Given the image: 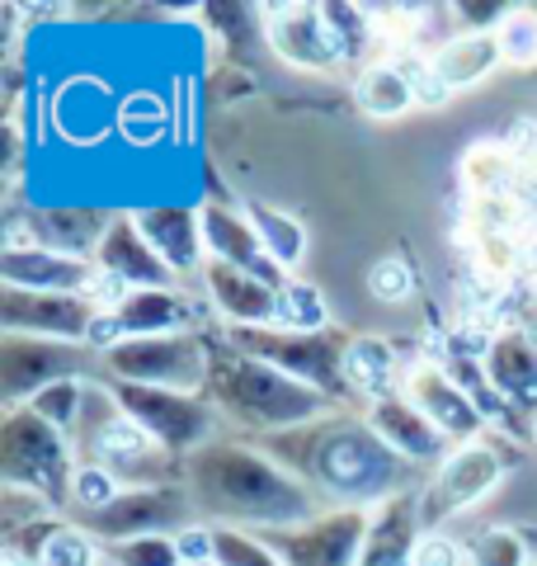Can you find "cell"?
Here are the masks:
<instances>
[{
    "instance_id": "1",
    "label": "cell",
    "mask_w": 537,
    "mask_h": 566,
    "mask_svg": "<svg viewBox=\"0 0 537 566\" xmlns=\"http://www.w3.org/2000/svg\"><path fill=\"white\" fill-rule=\"evenodd\" d=\"M185 486L193 510L212 528H245V534H288L320 520V495L288 472L268 449L212 439L185 463Z\"/></svg>"
},
{
    "instance_id": "2",
    "label": "cell",
    "mask_w": 537,
    "mask_h": 566,
    "mask_svg": "<svg viewBox=\"0 0 537 566\" xmlns=\"http://www.w3.org/2000/svg\"><path fill=\"white\" fill-rule=\"evenodd\" d=\"M268 453L288 472H297L326 501V510H378L406 495V482L415 472L401 453L382 444L368 420L354 416L278 434L268 439Z\"/></svg>"
},
{
    "instance_id": "3",
    "label": "cell",
    "mask_w": 537,
    "mask_h": 566,
    "mask_svg": "<svg viewBox=\"0 0 537 566\" xmlns=\"http://www.w3.org/2000/svg\"><path fill=\"white\" fill-rule=\"evenodd\" d=\"M203 392L227 420H236L264 439L307 430V424H320L330 411V397H320L316 387L288 378L283 368L255 359V354L236 349L227 335H212L208 340V387Z\"/></svg>"
},
{
    "instance_id": "4",
    "label": "cell",
    "mask_w": 537,
    "mask_h": 566,
    "mask_svg": "<svg viewBox=\"0 0 537 566\" xmlns=\"http://www.w3.org/2000/svg\"><path fill=\"white\" fill-rule=\"evenodd\" d=\"M76 472L81 453L57 424H48L33 406H10L0 420V476H6V486L39 495L48 510L62 515L76 495Z\"/></svg>"
},
{
    "instance_id": "5",
    "label": "cell",
    "mask_w": 537,
    "mask_h": 566,
    "mask_svg": "<svg viewBox=\"0 0 537 566\" xmlns=\"http://www.w3.org/2000/svg\"><path fill=\"white\" fill-rule=\"evenodd\" d=\"M222 335L236 349L255 354V359L283 368L288 378L316 387L320 397H345V349H349V331H320V335H302V331H278V326H222Z\"/></svg>"
},
{
    "instance_id": "6",
    "label": "cell",
    "mask_w": 537,
    "mask_h": 566,
    "mask_svg": "<svg viewBox=\"0 0 537 566\" xmlns=\"http://www.w3.org/2000/svg\"><path fill=\"white\" fill-rule=\"evenodd\" d=\"M118 401V411L151 434L156 449H166L179 463H189L203 444H212L222 411L208 401V392H166V387H137V382H104Z\"/></svg>"
},
{
    "instance_id": "7",
    "label": "cell",
    "mask_w": 537,
    "mask_h": 566,
    "mask_svg": "<svg viewBox=\"0 0 537 566\" xmlns=\"http://www.w3.org/2000/svg\"><path fill=\"white\" fill-rule=\"evenodd\" d=\"M99 359L109 382L166 387V392H203L208 387V340L199 331L123 340L109 354H99Z\"/></svg>"
},
{
    "instance_id": "8",
    "label": "cell",
    "mask_w": 537,
    "mask_h": 566,
    "mask_svg": "<svg viewBox=\"0 0 537 566\" xmlns=\"http://www.w3.org/2000/svg\"><path fill=\"white\" fill-rule=\"evenodd\" d=\"M505 482V458L491 439H472V444H457L453 453L434 468V476L424 482L420 501V528L424 534H439L448 520L467 515L472 505H481L486 495Z\"/></svg>"
},
{
    "instance_id": "9",
    "label": "cell",
    "mask_w": 537,
    "mask_h": 566,
    "mask_svg": "<svg viewBox=\"0 0 537 566\" xmlns=\"http://www.w3.org/2000/svg\"><path fill=\"white\" fill-rule=\"evenodd\" d=\"M193 495L185 482L170 486H133L123 491L114 505L95 510V515H71V524L85 534H99L109 543H128V538H147V534H166V528H189L193 520Z\"/></svg>"
},
{
    "instance_id": "10",
    "label": "cell",
    "mask_w": 537,
    "mask_h": 566,
    "mask_svg": "<svg viewBox=\"0 0 537 566\" xmlns=\"http://www.w3.org/2000/svg\"><path fill=\"white\" fill-rule=\"evenodd\" d=\"M104 307L95 297H66V293H20L0 289V326L6 335H39V340L85 345L95 335Z\"/></svg>"
},
{
    "instance_id": "11",
    "label": "cell",
    "mask_w": 537,
    "mask_h": 566,
    "mask_svg": "<svg viewBox=\"0 0 537 566\" xmlns=\"http://www.w3.org/2000/svg\"><path fill=\"white\" fill-rule=\"evenodd\" d=\"M85 345L39 340V335H0V397L10 406H29L52 382L81 378Z\"/></svg>"
},
{
    "instance_id": "12",
    "label": "cell",
    "mask_w": 537,
    "mask_h": 566,
    "mask_svg": "<svg viewBox=\"0 0 537 566\" xmlns=\"http://www.w3.org/2000/svg\"><path fill=\"white\" fill-rule=\"evenodd\" d=\"M368 534H372V510H326L320 520L302 528L268 534V543L288 566H358Z\"/></svg>"
},
{
    "instance_id": "13",
    "label": "cell",
    "mask_w": 537,
    "mask_h": 566,
    "mask_svg": "<svg viewBox=\"0 0 537 566\" xmlns=\"http://www.w3.org/2000/svg\"><path fill=\"white\" fill-rule=\"evenodd\" d=\"M193 331V303L179 289H133L118 307L99 316L90 349L109 354L123 340H147V335H179Z\"/></svg>"
},
{
    "instance_id": "14",
    "label": "cell",
    "mask_w": 537,
    "mask_h": 566,
    "mask_svg": "<svg viewBox=\"0 0 537 566\" xmlns=\"http://www.w3.org/2000/svg\"><path fill=\"white\" fill-rule=\"evenodd\" d=\"M406 397L420 406V411L439 424V434L448 444H472L491 430V420L481 416V406L472 401V392L448 374L443 359H420L406 368Z\"/></svg>"
},
{
    "instance_id": "15",
    "label": "cell",
    "mask_w": 537,
    "mask_h": 566,
    "mask_svg": "<svg viewBox=\"0 0 537 566\" xmlns=\"http://www.w3.org/2000/svg\"><path fill=\"white\" fill-rule=\"evenodd\" d=\"M0 283L20 293H66V297H95L99 264L81 255L48 251L39 241H10L0 251Z\"/></svg>"
},
{
    "instance_id": "16",
    "label": "cell",
    "mask_w": 537,
    "mask_h": 566,
    "mask_svg": "<svg viewBox=\"0 0 537 566\" xmlns=\"http://www.w3.org/2000/svg\"><path fill=\"white\" fill-rule=\"evenodd\" d=\"M118 109L123 95H114L109 81L95 71H76L52 95V133L71 147H99L109 133H118Z\"/></svg>"
},
{
    "instance_id": "17",
    "label": "cell",
    "mask_w": 537,
    "mask_h": 566,
    "mask_svg": "<svg viewBox=\"0 0 537 566\" xmlns=\"http://www.w3.org/2000/svg\"><path fill=\"white\" fill-rule=\"evenodd\" d=\"M364 420L378 430V439H382L391 453L406 458L410 468H439L443 458L457 449V444H448V439L439 434V424L429 420L406 392H391L382 401H368V416Z\"/></svg>"
},
{
    "instance_id": "18",
    "label": "cell",
    "mask_w": 537,
    "mask_h": 566,
    "mask_svg": "<svg viewBox=\"0 0 537 566\" xmlns=\"http://www.w3.org/2000/svg\"><path fill=\"white\" fill-rule=\"evenodd\" d=\"M264 39L278 62L302 71H339V52L320 6H274L264 14Z\"/></svg>"
},
{
    "instance_id": "19",
    "label": "cell",
    "mask_w": 537,
    "mask_h": 566,
    "mask_svg": "<svg viewBox=\"0 0 537 566\" xmlns=\"http://www.w3.org/2000/svg\"><path fill=\"white\" fill-rule=\"evenodd\" d=\"M95 264H99V274L128 283V289H175L170 264L151 251L147 237H141L137 212H114L109 232H104L99 251H95Z\"/></svg>"
},
{
    "instance_id": "20",
    "label": "cell",
    "mask_w": 537,
    "mask_h": 566,
    "mask_svg": "<svg viewBox=\"0 0 537 566\" xmlns=\"http://www.w3.org/2000/svg\"><path fill=\"white\" fill-rule=\"evenodd\" d=\"M141 237L151 241V251L170 264L175 279L203 274L208 245H203V212L199 208H179V203H151L137 212Z\"/></svg>"
},
{
    "instance_id": "21",
    "label": "cell",
    "mask_w": 537,
    "mask_h": 566,
    "mask_svg": "<svg viewBox=\"0 0 537 566\" xmlns=\"http://www.w3.org/2000/svg\"><path fill=\"white\" fill-rule=\"evenodd\" d=\"M208 303L218 307L227 326H278V283L255 279L245 270H231L222 260L203 264Z\"/></svg>"
},
{
    "instance_id": "22",
    "label": "cell",
    "mask_w": 537,
    "mask_h": 566,
    "mask_svg": "<svg viewBox=\"0 0 537 566\" xmlns=\"http://www.w3.org/2000/svg\"><path fill=\"white\" fill-rule=\"evenodd\" d=\"M486 378L514 411L537 416V331L533 326H499L486 349Z\"/></svg>"
},
{
    "instance_id": "23",
    "label": "cell",
    "mask_w": 537,
    "mask_h": 566,
    "mask_svg": "<svg viewBox=\"0 0 537 566\" xmlns=\"http://www.w3.org/2000/svg\"><path fill=\"white\" fill-rule=\"evenodd\" d=\"M203 245H208V260H222L231 264V270H245L255 279H268V283H288L283 279V270L274 260H268V251L260 245L255 227H250L245 208H227V203H203Z\"/></svg>"
},
{
    "instance_id": "24",
    "label": "cell",
    "mask_w": 537,
    "mask_h": 566,
    "mask_svg": "<svg viewBox=\"0 0 537 566\" xmlns=\"http://www.w3.org/2000/svg\"><path fill=\"white\" fill-rule=\"evenodd\" d=\"M420 501L415 495H397V501H387L372 510V534L364 543V557L358 566H406L410 553H415L420 543Z\"/></svg>"
},
{
    "instance_id": "25",
    "label": "cell",
    "mask_w": 537,
    "mask_h": 566,
    "mask_svg": "<svg viewBox=\"0 0 537 566\" xmlns=\"http://www.w3.org/2000/svg\"><path fill=\"white\" fill-rule=\"evenodd\" d=\"M109 222L114 218H104L95 208H43L29 218L33 241L48 245V251H62V255H81V260H95Z\"/></svg>"
},
{
    "instance_id": "26",
    "label": "cell",
    "mask_w": 537,
    "mask_h": 566,
    "mask_svg": "<svg viewBox=\"0 0 537 566\" xmlns=\"http://www.w3.org/2000/svg\"><path fill=\"white\" fill-rule=\"evenodd\" d=\"M354 104L364 109L368 118H401L415 99V76H410V66L397 57V52H387L372 66L358 71L354 81Z\"/></svg>"
},
{
    "instance_id": "27",
    "label": "cell",
    "mask_w": 537,
    "mask_h": 566,
    "mask_svg": "<svg viewBox=\"0 0 537 566\" xmlns=\"http://www.w3.org/2000/svg\"><path fill=\"white\" fill-rule=\"evenodd\" d=\"M345 382L349 392L368 397V401H382L397 392V382H406L401 374V359L382 335H349V349H345Z\"/></svg>"
},
{
    "instance_id": "28",
    "label": "cell",
    "mask_w": 537,
    "mask_h": 566,
    "mask_svg": "<svg viewBox=\"0 0 537 566\" xmlns=\"http://www.w3.org/2000/svg\"><path fill=\"white\" fill-rule=\"evenodd\" d=\"M429 66H434V76L448 85V95H457V91L481 85L495 66H505V57H499L495 33H457L453 43L429 57Z\"/></svg>"
},
{
    "instance_id": "29",
    "label": "cell",
    "mask_w": 537,
    "mask_h": 566,
    "mask_svg": "<svg viewBox=\"0 0 537 566\" xmlns=\"http://www.w3.org/2000/svg\"><path fill=\"white\" fill-rule=\"evenodd\" d=\"M245 218H250V227H255V237H260V245L268 251V260H274L283 274L297 270L302 255H307V227H302L297 218H288L283 208L264 203V199H250L245 203Z\"/></svg>"
},
{
    "instance_id": "30",
    "label": "cell",
    "mask_w": 537,
    "mask_h": 566,
    "mask_svg": "<svg viewBox=\"0 0 537 566\" xmlns=\"http://www.w3.org/2000/svg\"><path fill=\"white\" fill-rule=\"evenodd\" d=\"M326 10V24H330V39L339 52V66H372L378 62V39H382V24H372V10L368 6H320Z\"/></svg>"
},
{
    "instance_id": "31",
    "label": "cell",
    "mask_w": 537,
    "mask_h": 566,
    "mask_svg": "<svg viewBox=\"0 0 537 566\" xmlns=\"http://www.w3.org/2000/svg\"><path fill=\"white\" fill-rule=\"evenodd\" d=\"M170 99L160 91H133L123 95V109H118V137L128 147H156V142L170 137Z\"/></svg>"
},
{
    "instance_id": "32",
    "label": "cell",
    "mask_w": 537,
    "mask_h": 566,
    "mask_svg": "<svg viewBox=\"0 0 537 566\" xmlns=\"http://www.w3.org/2000/svg\"><path fill=\"white\" fill-rule=\"evenodd\" d=\"M278 331H302V335H320L330 331V303L316 283L288 279L278 289Z\"/></svg>"
},
{
    "instance_id": "33",
    "label": "cell",
    "mask_w": 537,
    "mask_h": 566,
    "mask_svg": "<svg viewBox=\"0 0 537 566\" xmlns=\"http://www.w3.org/2000/svg\"><path fill=\"white\" fill-rule=\"evenodd\" d=\"M467 566H533L528 538L518 528H481V534L467 543Z\"/></svg>"
},
{
    "instance_id": "34",
    "label": "cell",
    "mask_w": 537,
    "mask_h": 566,
    "mask_svg": "<svg viewBox=\"0 0 537 566\" xmlns=\"http://www.w3.org/2000/svg\"><path fill=\"white\" fill-rule=\"evenodd\" d=\"M495 43H499V57H505V66H518V71L537 66V10L514 6L505 20H499Z\"/></svg>"
},
{
    "instance_id": "35",
    "label": "cell",
    "mask_w": 537,
    "mask_h": 566,
    "mask_svg": "<svg viewBox=\"0 0 537 566\" xmlns=\"http://www.w3.org/2000/svg\"><path fill=\"white\" fill-rule=\"evenodd\" d=\"M85 392H90V382H85V378H66V382L43 387V392L33 397L29 406H33V411H39L48 424H57V430L71 439V434H76V420H81Z\"/></svg>"
},
{
    "instance_id": "36",
    "label": "cell",
    "mask_w": 537,
    "mask_h": 566,
    "mask_svg": "<svg viewBox=\"0 0 537 566\" xmlns=\"http://www.w3.org/2000/svg\"><path fill=\"white\" fill-rule=\"evenodd\" d=\"M212 543H218V566H288L274 543L245 528H212Z\"/></svg>"
},
{
    "instance_id": "37",
    "label": "cell",
    "mask_w": 537,
    "mask_h": 566,
    "mask_svg": "<svg viewBox=\"0 0 537 566\" xmlns=\"http://www.w3.org/2000/svg\"><path fill=\"white\" fill-rule=\"evenodd\" d=\"M524 260H528V251L514 232H476V264L486 270L491 283L514 279L518 270H524Z\"/></svg>"
},
{
    "instance_id": "38",
    "label": "cell",
    "mask_w": 537,
    "mask_h": 566,
    "mask_svg": "<svg viewBox=\"0 0 537 566\" xmlns=\"http://www.w3.org/2000/svg\"><path fill=\"white\" fill-rule=\"evenodd\" d=\"M39 566H104V557H99V547H95V538H90L85 528L62 520L57 534L48 538Z\"/></svg>"
},
{
    "instance_id": "39",
    "label": "cell",
    "mask_w": 537,
    "mask_h": 566,
    "mask_svg": "<svg viewBox=\"0 0 537 566\" xmlns=\"http://www.w3.org/2000/svg\"><path fill=\"white\" fill-rule=\"evenodd\" d=\"M109 562L114 566H185L175 534H147V538H128V543H109Z\"/></svg>"
},
{
    "instance_id": "40",
    "label": "cell",
    "mask_w": 537,
    "mask_h": 566,
    "mask_svg": "<svg viewBox=\"0 0 537 566\" xmlns=\"http://www.w3.org/2000/svg\"><path fill=\"white\" fill-rule=\"evenodd\" d=\"M123 491H128V486H123L109 468L81 463V472H76V495H71V510H76V515H95V510L114 505Z\"/></svg>"
},
{
    "instance_id": "41",
    "label": "cell",
    "mask_w": 537,
    "mask_h": 566,
    "mask_svg": "<svg viewBox=\"0 0 537 566\" xmlns=\"http://www.w3.org/2000/svg\"><path fill=\"white\" fill-rule=\"evenodd\" d=\"M368 293L378 297V303H406V297L415 293V274H410V264L401 255H387L368 270Z\"/></svg>"
},
{
    "instance_id": "42",
    "label": "cell",
    "mask_w": 537,
    "mask_h": 566,
    "mask_svg": "<svg viewBox=\"0 0 537 566\" xmlns=\"http://www.w3.org/2000/svg\"><path fill=\"white\" fill-rule=\"evenodd\" d=\"M410 566H467V547L457 538H448L443 528L439 534H420L415 553H410Z\"/></svg>"
},
{
    "instance_id": "43",
    "label": "cell",
    "mask_w": 537,
    "mask_h": 566,
    "mask_svg": "<svg viewBox=\"0 0 537 566\" xmlns=\"http://www.w3.org/2000/svg\"><path fill=\"white\" fill-rule=\"evenodd\" d=\"M175 543H179V557H185V566H208V562H218L212 524H189V528H179Z\"/></svg>"
},
{
    "instance_id": "44",
    "label": "cell",
    "mask_w": 537,
    "mask_h": 566,
    "mask_svg": "<svg viewBox=\"0 0 537 566\" xmlns=\"http://www.w3.org/2000/svg\"><path fill=\"white\" fill-rule=\"evenodd\" d=\"M524 434H528V444L537 449V416H528V430H524Z\"/></svg>"
},
{
    "instance_id": "45",
    "label": "cell",
    "mask_w": 537,
    "mask_h": 566,
    "mask_svg": "<svg viewBox=\"0 0 537 566\" xmlns=\"http://www.w3.org/2000/svg\"><path fill=\"white\" fill-rule=\"evenodd\" d=\"M208 566H218V562H208Z\"/></svg>"
}]
</instances>
